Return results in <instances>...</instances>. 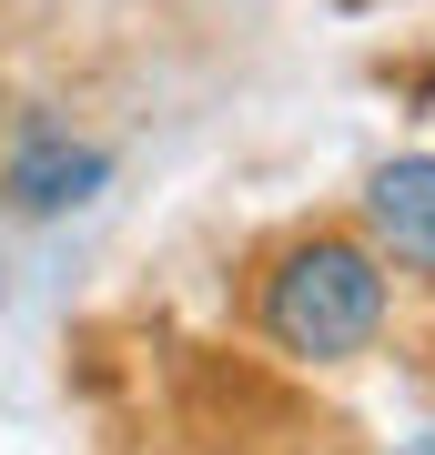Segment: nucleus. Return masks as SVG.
Segmentation results:
<instances>
[{
	"label": "nucleus",
	"mask_w": 435,
	"mask_h": 455,
	"mask_svg": "<svg viewBox=\"0 0 435 455\" xmlns=\"http://www.w3.org/2000/svg\"><path fill=\"white\" fill-rule=\"evenodd\" d=\"M385 263H375V243H355V233H314V243H284L274 274H263L254 293V324L274 355L294 364H355L375 334H385Z\"/></svg>",
	"instance_id": "1"
},
{
	"label": "nucleus",
	"mask_w": 435,
	"mask_h": 455,
	"mask_svg": "<svg viewBox=\"0 0 435 455\" xmlns=\"http://www.w3.org/2000/svg\"><path fill=\"white\" fill-rule=\"evenodd\" d=\"M405 455H435V425H415V435H405Z\"/></svg>",
	"instance_id": "4"
},
{
	"label": "nucleus",
	"mask_w": 435,
	"mask_h": 455,
	"mask_svg": "<svg viewBox=\"0 0 435 455\" xmlns=\"http://www.w3.org/2000/svg\"><path fill=\"white\" fill-rule=\"evenodd\" d=\"M101 182H112V152L101 142H71L61 122H20L11 163H0V203L11 212H71V203H92Z\"/></svg>",
	"instance_id": "2"
},
{
	"label": "nucleus",
	"mask_w": 435,
	"mask_h": 455,
	"mask_svg": "<svg viewBox=\"0 0 435 455\" xmlns=\"http://www.w3.org/2000/svg\"><path fill=\"white\" fill-rule=\"evenodd\" d=\"M365 243H375V263L435 274V152H405L365 182Z\"/></svg>",
	"instance_id": "3"
}]
</instances>
